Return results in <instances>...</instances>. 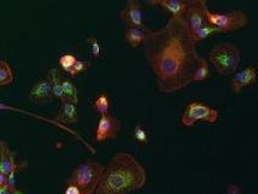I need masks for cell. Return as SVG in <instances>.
<instances>
[{"mask_svg": "<svg viewBox=\"0 0 258 194\" xmlns=\"http://www.w3.org/2000/svg\"><path fill=\"white\" fill-rule=\"evenodd\" d=\"M257 81V69L253 66H248L244 69L236 72L233 75L232 81H230V88L233 93H240L244 88L250 87Z\"/></svg>", "mask_w": 258, "mask_h": 194, "instance_id": "8fae6325", "label": "cell"}, {"mask_svg": "<svg viewBox=\"0 0 258 194\" xmlns=\"http://www.w3.org/2000/svg\"><path fill=\"white\" fill-rule=\"evenodd\" d=\"M27 166L26 161L16 162L15 156L10 149L8 141H0V172L5 175H14L16 176L20 171H22Z\"/></svg>", "mask_w": 258, "mask_h": 194, "instance_id": "ba28073f", "label": "cell"}, {"mask_svg": "<svg viewBox=\"0 0 258 194\" xmlns=\"http://www.w3.org/2000/svg\"><path fill=\"white\" fill-rule=\"evenodd\" d=\"M188 8H207V0H183Z\"/></svg>", "mask_w": 258, "mask_h": 194, "instance_id": "4316f807", "label": "cell"}, {"mask_svg": "<svg viewBox=\"0 0 258 194\" xmlns=\"http://www.w3.org/2000/svg\"><path fill=\"white\" fill-rule=\"evenodd\" d=\"M210 78V69H209V61L204 57L199 55L198 66H197L193 82H204Z\"/></svg>", "mask_w": 258, "mask_h": 194, "instance_id": "d6986e66", "label": "cell"}, {"mask_svg": "<svg viewBox=\"0 0 258 194\" xmlns=\"http://www.w3.org/2000/svg\"><path fill=\"white\" fill-rule=\"evenodd\" d=\"M139 2L143 3V4H145V5H149V6H155V5L159 6L162 0H139Z\"/></svg>", "mask_w": 258, "mask_h": 194, "instance_id": "f1b7e54d", "label": "cell"}, {"mask_svg": "<svg viewBox=\"0 0 258 194\" xmlns=\"http://www.w3.org/2000/svg\"><path fill=\"white\" fill-rule=\"evenodd\" d=\"M11 194H23V192L15 187V188H11Z\"/></svg>", "mask_w": 258, "mask_h": 194, "instance_id": "4dcf8cb0", "label": "cell"}, {"mask_svg": "<svg viewBox=\"0 0 258 194\" xmlns=\"http://www.w3.org/2000/svg\"><path fill=\"white\" fill-rule=\"evenodd\" d=\"M50 74L52 78V94H53V98L59 100L60 103H64V101H67V99L63 91V79L60 78L59 72L54 69V68L50 70Z\"/></svg>", "mask_w": 258, "mask_h": 194, "instance_id": "2e32d148", "label": "cell"}, {"mask_svg": "<svg viewBox=\"0 0 258 194\" xmlns=\"http://www.w3.org/2000/svg\"><path fill=\"white\" fill-rule=\"evenodd\" d=\"M57 121L66 124H74L79 121L78 104L72 103V101H64L62 103L59 113L57 116Z\"/></svg>", "mask_w": 258, "mask_h": 194, "instance_id": "5bb4252c", "label": "cell"}, {"mask_svg": "<svg viewBox=\"0 0 258 194\" xmlns=\"http://www.w3.org/2000/svg\"><path fill=\"white\" fill-rule=\"evenodd\" d=\"M87 42L91 46L92 55H93L94 58L100 57V54H101V46L99 44V41H98L96 38H88L87 39Z\"/></svg>", "mask_w": 258, "mask_h": 194, "instance_id": "d4e9b609", "label": "cell"}, {"mask_svg": "<svg viewBox=\"0 0 258 194\" xmlns=\"http://www.w3.org/2000/svg\"><path fill=\"white\" fill-rule=\"evenodd\" d=\"M29 98L33 103L38 104V105L46 104L51 98H53V94H52V78L50 72H48L44 79L40 80L30 88Z\"/></svg>", "mask_w": 258, "mask_h": 194, "instance_id": "30bf717a", "label": "cell"}, {"mask_svg": "<svg viewBox=\"0 0 258 194\" xmlns=\"http://www.w3.org/2000/svg\"><path fill=\"white\" fill-rule=\"evenodd\" d=\"M92 107L96 111L97 113H99L100 116L103 115H109L110 113V107H111V103H110L109 95L106 93H100L98 94L94 99Z\"/></svg>", "mask_w": 258, "mask_h": 194, "instance_id": "ac0fdd59", "label": "cell"}, {"mask_svg": "<svg viewBox=\"0 0 258 194\" xmlns=\"http://www.w3.org/2000/svg\"><path fill=\"white\" fill-rule=\"evenodd\" d=\"M0 194H11V187L8 184L0 186Z\"/></svg>", "mask_w": 258, "mask_h": 194, "instance_id": "f546056e", "label": "cell"}, {"mask_svg": "<svg viewBox=\"0 0 258 194\" xmlns=\"http://www.w3.org/2000/svg\"><path fill=\"white\" fill-rule=\"evenodd\" d=\"M207 21L211 26L217 27L222 34L239 32L244 27L247 26L248 17L244 11L233 10L229 12H215L205 10Z\"/></svg>", "mask_w": 258, "mask_h": 194, "instance_id": "5b68a950", "label": "cell"}, {"mask_svg": "<svg viewBox=\"0 0 258 194\" xmlns=\"http://www.w3.org/2000/svg\"><path fill=\"white\" fill-rule=\"evenodd\" d=\"M15 82V73L5 59L0 60V86L6 87Z\"/></svg>", "mask_w": 258, "mask_h": 194, "instance_id": "e0dca14e", "label": "cell"}, {"mask_svg": "<svg viewBox=\"0 0 258 194\" xmlns=\"http://www.w3.org/2000/svg\"><path fill=\"white\" fill-rule=\"evenodd\" d=\"M143 54L161 93H175L193 82L199 53L182 18L170 17L162 28L152 30L143 44Z\"/></svg>", "mask_w": 258, "mask_h": 194, "instance_id": "6da1fadb", "label": "cell"}, {"mask_svg": "<svg viewBox=\"0 0 258 194\" xmlns=\"http://www.w3.org/2000/svg\"><path fill=\"white\" fill-rule=\"evenodd\" d=\"M119 18L127 27H145L139 0H127V4L119 12Z\"/></svg>", "mask_w": 258, "mask_h": 194, "instance_id": "9c48e42d", "label": "cell"}, {"mask_svg": "<svg viewBox=\"0 0 258 194\" xmlns=\"http://www.w3.org/2000/svg\"><path fill=\"white\" fill-rule=\"evenodd\" d=\"M192 33H193V38H195L197 44L203 41V40L210 38L211 35H215V34H222L219 28L215 27V26H211V24H209V23L205 24L204 27L199 28V29H197L196 32H192Z\"/></svg>", "mask_w": 258, "mask_h": 194, "instance_id": "ffe728a7", "label": "cell"}, {"mask_svg": "<svg viewBox=\"0 0 258 194\" xmlns=\"http://www.w3.org/2000/svg\"><path fill=\"white\" fill-rule=\"evenodd\" d=\"M64 194H85L81 187H79L78 184L74 183H67L66 189H64Z\"/></svg>", "mask_w": 258, "mask_h": 194, "instance_id": "484cf974", "label": "cell"}, {"mask_svg": "<svg viewBox=\"0 0 258 194\" xmlns=\"http://www.w3.org/2000/svg\"><path fill=\"white\" fill-rule=\"evenodd\" d=\"M134 139L141 146H145L149 143V133L143 124H137L134 128Z\"/></svg>", "mask_w": 258, "mask_h": 194, "instance_id": "603a6c76", "label": "cell"}, {"mask_svg": "<svg viewBox=\"0 0 258 194\" xmlns=\"http://www.w3.org/2000/svg\"><path fill=\"white\" fill-rule=\"evenodd\" d=\"M105 165L96 161H86L74 169L67 183H74L81 187L85 194H96Z\"/></svg>", "mask_w": 258, "mask_h": 194, "instance_id": "277c9868", "label": "cell"}, {"mask_svg": "<svg viewBox=\"0 0 258 194\" xmlns=\"http://www.w3.org/2000/svg\"><path fill=\"white\" fill-rule=\"evenodd\" d=\"M63 91L66 95L67 101H72V103H79V92L76 88L75 83L72 80H64L63 79Z\"/></svg>", "mask_w": 258, "mask_h": 194, "instance_id": "44dd1931", "label": "cell"}, {"mask_svg": "<svg viewBox=\"0 0 258 194\" xmlns=\"http://www.w3.org/2000/svg\"><path fill=\"white\" fill-rule=\"evenodd\" d=\"M91 68V63L90 61H86V60H78L76 61V64L74 66V68L72 70H70L69 73V76H72V78H74V76H78L80 75V74L87 72L88 69Z\"/></svg>", "mask_w": 258, "mask_h": 194, "instance_id": "cb8c5ba5", "label": "cell"}, {"mask_svg": "<svg viewBox=\"0 0 258 194\" xmlns=\"http://www.w3.org/2000/svg\"><path fill=\"white\" fill-rule=\"evenodd\" d=\"M227 194H241L240 187H239L238 184H229V186L227 187Z\"/></svg>", "mask_w": 258, "mask_h": 194, "instance_id": "83f0119b", "label": "cell"}, {"mask_svg": "<svg viewBox=\"0 0 258 194\" xmlns=\"http://www.w3.org/2000/svg\"><path fill=\"white\" fill-rule=\"evenodd\" d=\"M151 29L145 27H127L124 33V40L132 48H138L149 38Z\"/></svg>", "mask_w": 258, "mask_h": 194, "instance_id": "4fadbf2b", "label": "cell"}, {"mask_svg": "<svg viewBox=\"0 0 258 194\" xmlns=\"http://www.w3.org/2000/svg\"><path fill=\"white\" fill-rule=\"evenodd\" d=\"M241 53L238 46L229 42L217 44L209 53V61L222 76L234 75L240 66Z\"/></svg>", "mask_w": 258, "mask_h": 194, "instance_id": "3957f363", "label": "cell"}, {"mask_svg": "<svg viewBox=\"0 0 258 194\" xmlns=\"http://www.w3.org/2000/svg\"><path fill=\"white\" fill-rule=\"evenodd\" d=\"M220 112L215 107L202 103V101H191L187 104L181 116V124L191 128L198 122H207L209 124H215L219 121Z\"/></svg>", "mask_w": 258, "mask_h": 194, "instance_id": "8992f818", "label": "cell"}, {"mask_svg": "<svg viewBox=\"0 0 258 194\" xmlns=\"http://www.w3.org/2000/svg\"><path fill=\"white\" fill-rule=\"evenodd\" d=\"M159 6L170 15V17L183 18L185 14L188 10V6L183 0H162Z\"/></svg>", "mask_w": 258, "mask_h": 194, "instance_id": "9a60e30c", "label": "cell"}, {"mask_svg": "<svg viewBox=\"0 0 258 194\" xmlns=\"http://www.w3.org/2000/svg\"><path fill=\"white\" fill-rule=\"evenodd\" d=\"M147 171L132 153L117 152L105 165L96 194H132L146 184Z\"/></svg>", "mask_w": 258, "mask_h": 194, "instance_id": "7a4b0ae2", "label": "cell"}, {"mask_svg": "<svg viewBox=\"0 0 258 194\" xmlns=\"http://www.w3.org/2000/svg\"><path fill=\"white\" fill-rule=\"evenodd\" d=\"M122 123L117 117L111 113L99 117L96 129V143H104L106 140H111L117 137L121 132Z\"/></svg>", "mask_w": 258, "mask_h": 194, "instance_id": "52a82bcc", "label": "cell"}, {"mask_svg": "<svg viewBox=\"0 0 258 194\" xmlns=\"http://www.w3.org/2000/svg\"><path fill=\"white\" fill-rule=\"evenodd\" d=\"M78 60L79 59L76 58V55H74L72 53H66L63 55H60L59 59H58V63H59V66L63 69V72L69 74L70 70L73 69L74 66H75L76 61Z\"/></svg>", "mask_w": 258, "mask_h": 194, "instance_id": "7402d4cb", "label": "cell"}, {"mask_svg": "<svg viewBox=\"0 0 258 194\" xmlns=\"http://www.w3.org/2000/svg\"><path fill=\"white\" fill-rule=\"evenodd\" d=\"M205 10H207V8H188L182 20L187 23V26L192 32H196L197 29L208 24Z\"/></svg>", "mask_w": 258, "mask_h": 194, "instance_id": "7c38bea8", "label": "cell"}]
</instances>
